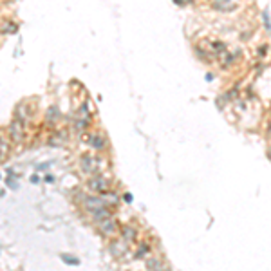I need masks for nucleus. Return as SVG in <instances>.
<instances>
[{
	"label": "nucleus",
	"instance_id": "1",
	"mask_svg": "<svg viewBox=\"0 0 271 271\" xmlns=\"http://www.w3.org/2000/svg\"><path fill=\"white\" fill-rule=\"evenodd\" d=\"M83 208L87 210V212H90V214H94V212H98V210L101 208H107V205H105L103 197H94V195H90V197H85V201H83Z\"/></svg>",
	"mask_w": 271,
	"mask_h": 271
},
{
	"label": "nucleus",
	"instance_id": "2",
	"mask_svg": "<svg viewBox=\"0 0 271 271\" xmlns=\"http://www.w3.org/2000/svg\"><path fill=\"white\" fill-rule=\"evenodd\" d=\"M89 188L90 192H96V194H103V192H107V188H109V181L105 179V177H92V179H89Z\"/></svg>",
	"mask_w": 271,
	"mask_h": 271
},
{
	"label": "nucleus",
	"instance_id": "3",
	"mask_svg": "<svg viewBox=\"0 0 271 271\" xmlns=\"http://www.w3.org/2000/svg\"><path fill=\"white\" fill-rule=\"evenodd\" d=\"M96 226H98L101 235H114V233L118 232V223L112 221L110 217L105 221H100V223H96Z\"/></svg>",
	"mask_w": 271,
	"mask_h": 271
},
{
	"label": "nucleus",
	"instance_id": "4",
	"mask_svg": "<svg viewBox=\"0 0 271 271\" xmlns=\"http://www.w3.org/2000/svg\"><path fill=\"white\" fill-rule=\"evenodd\" d=\"M96 157L94 156H83L81 157V170L87 172V174H94L96 170H98V167H96Z\"/></svg>",
	"mask_w": 271,
	"mask_h": 271
},
{
	"label": "nucleus",
	"instance_id": "5",
	"mask_svg": "<svg viewBox=\"0 0 271 271\" xmlns=\"http://www.w3.org/2000/svg\"><path fill=\"white\" fill-rule=\"evenodd\" d=\"M9 130H11L13 141H22V139H24V129H22V121H20V119H16V121L11 123Z\"/></svg>",
	"mask_w": 271,
	"mask_h": 271
},
{
	"label": "nucleus",
	"instance_id": "6",
	"mask_svg": "<svg viewBox=\"0 0 271 271\" xmlns=\"http://www.w3.org/2000/svg\"><path fill=\"white\" fill-rule=\"evenodd\" d=\"M233 5H235V0H217V2H215V9L230 11L233 9Z\"/></svg>",
	"mask_w": 271,
	"mask_h": 271
},
{
	"label": "nucleus",
	"instance_id": "7",
	"mask_svg": "<svg viewBox=\"0 0 271 271\" xmlns=\"http://www.w3.org/2000/svg\"><path fill=\"white\" fill-rule=\"evenodd\" d=\"M121 235H123V241H132V239L136 237V230H134L132 226H125V228L121 230Z\"/></svg>",
	"mask_w": 271,
	"mask_h": 271
},
{
	"label": "nucleus",
	"instance_id": "8",
	"mask_svg": "<svg viewBox=\"0 0 271 271\" xmlns=\"http://www.w3.org/2000/svg\"><path fill=\"white\" fill-rule=\"evenodd\" d=\"M89 143L94 148H98V150H100V148H103V136H100V134H94V136L89 139Z\"/></svg>",
	"mask_w": 271,
	"mask_h": 271
}]
</instances>
